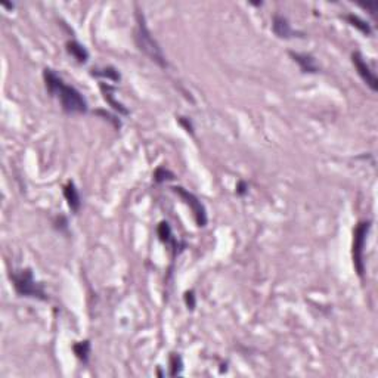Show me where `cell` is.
<instances>
[{"mask_svg": "<svg viewBox=\"0 0 378 378\" xmlns=\"http://www.w3.org/2000/svg\"><path fill=\"white\" fill-rule=\"evenodd\" d=\"M347 21L350 22L353 27L361 30V31L365 33V34H371V27H369V24H368L366 21H364V19H361L358 15H347Z\"/></svg>", "mask_w": 378, "mask_h": 378, "instance_id": "5bb4252c", "label": "cell"}, {"mask_svg": "<svg viewBox=\"0 0 378 378\" xmlns=\"http://www.w3.org/2000/svg\"><path fill=\"white\" fill-rule=\"evenodd\" d=\"M154 178L157 182L161 183V182H164V181H171V179H174V174H173L170 170H167V168L160 167L155 170Z\"/></svg>", "mask_w": 378, "mask_h": 378, "instance_id": "9a60e30c", "label": "cell"}, {"mask_svg": "<svg viewBox=\"0 0 378 378\" xmlns=\"http://www.w3.org/2000/svg\"><path fill=\"white\" fill-rule=\"evenodd\" d=\"M178 195H181L185 199V203L188 204V206H191V209L194 211V216H195V220L196 224L198 226H206L207 223V214H206V209H204V206L201 204V201L196 198L194 194H191V192H188L185 188L182 186H174V188H171Z\"/></svg>", "mask_w": 378, "mask_h": 378, "instance_id": "5b68a950", "label": "cell"}, {"mask_svg": "<svg viewBox=\"0 0 378 378\" xmlns=\"http://www.w3.org/2000/svg\"><path fill=\"white\" fill-rule=\"evenodd\" d=\"M158 237L163 242H168L171 239V229H170V224L167 222H161L158 224Z\"/></svg>", "mask_w": 378, "mask_h": 378, "instance_id": "2e32d148", "label": "cell"}, {"mask_svg": "<svg viewBox=\"0 0 378 378\" xmlns=\"http://www.w3.org/2000/svg\"><path fill=\"white\" fill-rule=\"evenodd\" d=\"M43 77L49 93L58 96L64 111L68 114H84L87 111V102L75 87L64 83L62 79L58 77L51 68H44Z\"/></svg>", "mask_w": 378, "mask_h": 378, "instance_id": "6da1fadb", "label": "cell"}, {"mask_svg": "<svg viewBox=\"0 0 378 378\" xmlns=\"http://www.w3.org/2000/svg\"><path fill=\"white\" fill-rule=\"evenodd\" d=\"M74 353L77 355V358L80 361H83L84 364L89 362V355H90V343L89 341H80L74 344Z\"/></svg>", "mask_w": 378, "mask_h": 378, "instance_id": "7c38bea8", "label": "cell"}, {"mask_svg": "<svg viewBox=\"0 0 378 378\" xmlns=\"http://www.w3.org/2000/svg\"><path fill=\"white\" fill-rule=\"evenodd\" d=\"M92 75H96V77H104V79H110L112 82H118L120 80V74H118V71L115 70V68H112V67H107V68H102V70H99V68H93L92 70Z\"/></svg>", "mask_w": 378, "mask_h": 378, "instance_id": "4fadbf2b", "label": "cell"}, {"mask_svg": "<svg viewBox=\"0 0 378 378\" xmlns=\"http://www.w3.org/2000/svg\"><path fill=\"white\" fill-rule=\"evenodd\" d=\"M237 192H238L239 195H244V194L247 192V185H245V182L238 183V186H237Z\"/></svg>", "mask_w": 378, "mask_h": 378, "instance_id": "ffe728a7", "label": "cell"}, {"mask_svg": "<svg viewBox=\"0 0 378 378\" xmlns=\"http://www.w3.org/2000/svg\"><path fill=\"white\" fill-rule=\"evenodd\" d=\"M67 51H68V54H71L82 64H84L87 61V58H89V52L86 51V47L79 42H75V40H71V42L67 43Z\"/></svg>", "mask_w": 378, "mask_h": 378, "instance_id": "8fae6325", "label": "cell"}, {"mask_svg": "<svg viewBox=\"0 0 378 378\" xmlns=\"http://www.w3.org/2000/svg\"><path fill=\"white\" fill-rule=\"evenodd\" d=\"M64 196L70 206V209L74 213H79L80 210V206H82V198H80V194H79V189L75 188L74 182H68L65 186H64Z\"/></svg>", "mask_w": 378, "mask_h": 378, "instance_id": "9c48e42d", "label": "cell"}, {"mask_svg": "<svg viewBox=\"0 0 378 378\" xmlns=\"http://www.w3.org/2000/svg\"><path fill=\"white\" fill-rule=\"evenodd\" d=\"M272 30L281 39H291V37H303V33H298L291 28L288 19L282 15H275L272 19Z\"/></svg>", "mask_w": 378, "mask_h": 378, "instance_id": "52a82bcc", "label": "cell"}, {"mask_svg": "<svg viewBox=\"0 0 378 378\" xmlns=\"http://www.w3.org/2000/svg\"><path fill=\"white\" fill-rule=\"evenodd\" d=\"M100 90H102V93H104L105 100L111 105L115 111H118L120 114H123V115H129V110H127L126 107H124L121 102L115 100V98H114V87L108 86V84L100 83Z\"/></svg>", "mask_w": 378, "mask_h": 378, "instance_id": "30bf717a", "label": "cell"}, {"mask_svg": "<svg viewBox=\"0 0 378 378\" xmlns=\"http://www.w3.org/2000/svg\"><path fill=\"white\" fill-rule=\"evenodd\" d=\"M371 223L369 222H361L355 229V239H353V263L358 270V275L362 278L365 272L364 265V247L366 235L369 232Z\"/></svg>", "mask_w": 378, "mask_h": 378, "instance_id": "277c9868", "label": "cell"}, {"mask_svg": "<svg viewBox=\"0 0 378 378\" xmlns=\"http://www.w3.org/2000/svg\"><path fill=\"white\" fill-rule=\"evenodd\" d=\"M364 8H366V9H369L371 11V14L374 15L375 12H377V9H378V3L377 2H372V3H366V5H362Z\"/></svg>", "mask_w": 378, "mask_h": 378, "instance_id": "d6986e66", "label": "cell"}, {"mask_svg": "<svg viewBox=\"0 0 378 378\" xmlns=\"http://www.w3.org/2000/svg\"><path fill=\"white\" fill-rule=\"evenodd\" d=\"M11 278L14 282L15 290L16 293L22 297H33V298H40V300H46V293L43 290L42 284L36 282L33 272L30 269H24L19 272H14L11 273Z\"/></svg>", "mask_w": 378, "mask_h": 378, "instance_id": "3957f363", "label": "cell"}, {"mask_svg": "<svg viewBox=\"0 0 378 378\" xmlns=\"http://www.w3.org/2000/svg\"><path fill=\"white\" fill-rule=\"evenodd\" d=\"M351 59H353V64H355L356 70H358V74L362 77V80L371 87V90L377 92L378 89L377 75L374 74V71L369 68V65L366 64V61L364 59V56L361 55L359 52H355V54L351 55Z\"/></svg>", "mask_w": 378, "mask_h": 378, "instance_id": "8992f818", "label": "cell"}, {"mask_svg": "<svg viewBox=\"0 0 378 378\" xmlns=\"http://www.w3.org/2000/svg\"><path fill=\"white\" fill-rule=\"evenodd\" d=\"M179 121H181V123H182L183 126H185V127H186V129H188V132H192V126H191V123H188V121H185V118H183V117H182V118H179Z\"/></svg>", "mask_w": 378, "mask_h": 378, "instance_id": "44dd1931", "label": "cell"}, {"mask_svg": "<svg viewBox=\"0 0 378 378\" xmlns=\"http://www.w3.org/2000/svg\"><path fill=\"white\" fill-rule=\"evenodd\" d=\"M185 301H186V305H188L189 309L195 308V295H194L192 291H189V293L185 294Z\"/></svg>", "mask_w": 378, "mask_h": 378, "instance_id": "ac0fdd59", "label": "cell"}, {"mask_svg": "<svg viewBox=\"0 0 378 378\" xmlns=\"http://www.w3.org/2000/svg\"><path fill=\"white\" fill-rule=\"evenodd\" d=\"M136 31H135V42L138 44L140 51L148 56L151 61H154L155 64H158L160 67H167V61H166V56L163 54L160 44L155 42V39L153 37L151 31L146 27V22H145V16L138 9V14H136Z\"/></svg>", "mask_w": 378, "mask_h": 378, "instance_id": "7a4b0ae2", "label": "cell"}, {"mask_svg": "<svg viewBox=\"0 0 378 378\" xmlns=\"http://www.w3.org/2000/svg\"><path fill=\"white\" fill-rule=\"evenodd\" d=\"M290 55L305 72L316 74L319 71V67L316 65V61L312 55H309V54H295V52H290Z\"/></svg>", "mask_w": 378, "mask_h": 378, "instance_id": "ba28073f", "label": "cell"}, {"mask_svg": "<svg viewBox=\"0 0 378 378\" xmlns=\"http://www.w3.org/2000/svg\"><path fill=\"white\" fill-rule=\"evenodd\" d=\"M170 365H171V368H173V371L170 372V375H178L179 374V371L176 369L178 366H182V359L179 358V356H171V361H170Z\"/></svg>", "mask_w": 378, "mask_h": 378, "instance_id": "e0dca14e", "label": "cell"}]
</instances>
